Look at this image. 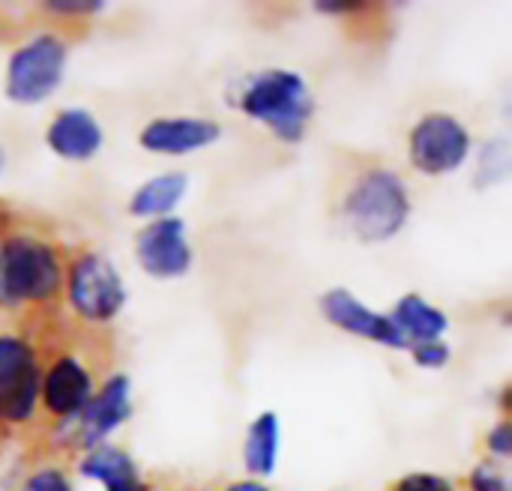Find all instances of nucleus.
<instances>
[{"label":"nucleus","instance_id":"obj_16","mask_svg":"<svg viewBox=\"0 0 512 491\" xmlns=\"http://www.w3.org/2000/svg\"><path fill=\"white\" fill-rule=\"evenodd\" d=\"M183 195H186V174L165 171L135 189V195L129 201V213L147 216V219H165L183 201Z\"/></svg>","mask_w":512,"mask_h":491},{"label":"nucleus","instance_id":"obj_7","mask_svg":"<svg viewBox=\"0 0 512 491\" xmlns=\"http://www.w3.org/2000/svg\"><path fill=\"white\" fill-rule=\"evenodd\" d=\"M42 369L36 351L21 336H0V420L27 423L39 402Z\"/></svg>","mask_w":512,"mask_h":491},{"label":"nucleus","instance_id":"obj_15","mask_svg":"<svg viewBox=\"0 0 512 491\" xmlns=\"http://www.w3.org/2000/svg\"><path fill=\"white\" fill-rule=\"evenodd\" d=\"M81 474L102 483L105 491H135L141 489L138 483V471L135 462L129 459V453H123L120 447H108L99 444L93 447L84 462H81Z\"/></svg>","mask_w":512,"mask_h":491},{"label":"nucleus","instance_id":"obj_18","mask_svg":"<svg viewBox=\"0 0 512 491\" xmlns=\"http://www.w3.org/2000/svg\"><path fill=\"white\" fill-rule=\"evenodd\" d=\"M471 491H510L504 471L495 462H483L471 471Z\"/></svg>","mask_w":512,"mask_h":491},{"label":"nucleus","instance_id":"obj_13","mask_svg":"<svg viewBox=\"0 0 512 491\" xmlns=\"http://www.w3.org/2000/svg\"><path fill=\"white\" fill-rule=\"evenodd\" d=\"M48 147L69 162H87L99 153L102 147V126L96 117L84 108H66L60 111L45 132Z\"/></svg>","mask_w":512,"mask_h":491},{"label":"nucleus","instance_id":"obj_21","mask_svg":"<svg viewBox=\"0 0 512 491\" xmlns=\"http://www.w3.org/2000/svg\"><path fill=\"white\" fill-rule=\"evenodd\" d=\"M393 491H456V486L438 474H408L396 483Z\"/></svg>","mask_w":512,"mask_h":491},{"label":"nucleus","instance_id":"obj_12","mask_svg":"<svg viewBox=\"0 0 512 491\" xmlns=\"http://www.w3.org/2000/svg\"><path fill=\"white\" fill-rule=\"evenodd\" d=\"M219 138V123L207 117H156L141 129V147L162 156H186L210 147Z\"/></svg>","mask_w":512,"mask_h":491},{"label":"nucleus","instance_id":"obj_26","mask_svg":"<svg viewBox=\"0 0 512 491\" xmlns=\"http://www.w3.org/2000/svg\"><path fill=\"white\" fill-rule=\"evenodd\" d=\"M0 168H3V150H0Z\"/></svg>","mask_w":512,"mask_h":491},{"label":"nucleus","instance_id":"obj_4","mask_svg":"<svg viewBox=\"0 0 512 491\" xmlns=\"http://www.w3.org/2000/svg\"><path fill=\"white\" fill-rule=\"evenodd\" d=\"M66 69V42L54 33L27 39L6 63V96L18 105H36L48 99Z\"/></svg>","mask_w":512,"mask_h":491},{"label":"nucleus","instance_id":"obj_6","mask_svg":"<svg viewBox=\"0 0 512 491\" xmlns=\"http://www.w3.org/2000/svg\"><path fill=\"white\" fill-rule=\"evenodd\" d=\"M468 156H471V132L459 117L447 111H432L411 126L408 159L420 174L426 177L453 174L456 168L465 165Z\"/></svg>","mask_w":512,"mask_h":491},{"label":"nucleus","instance_id":"obj_19","mask_svg":"<svg viewBox=\"0 0 512 491\" xmlns=\"http://www.w3.org/2000/svg\"><path fill=\"white\" fill-rule=\"evenodd\" d=\"M411 357L417 360V366L423 369H444L450 363V348L447 342L435 339V342H420L411 348Z\"/></svg>","mask_w":512,"mask_h":491},{"label":"nucleus","instance_id":"obj_2","mask_svg":"<svg viewBox=\"0 0 512 491\" xmlns=\"http://www.w3.org/2000/svg\"><path fill=\"white\" fill-rule=\"evenodd\" d=\"M237 105L246 117L264 123L285 144L303 141L315 114L312 90L306 87L303 75L291 69H264L249 75Z\"/></svg>","mask_w":512,"mask_h":491},{"label":"nucleus","instance_id":"obj_24","mask_svg":"<svg viewBox=\"0 0 512 491\" xmlns=\"http://www.w3.org/2000/svg\"><path fill=\"white\" fill-rule=\"evenodd\" d=\"M321 12H333V15H348V12H363L369 3H354V0H321L315 3Z\"/></svg>","mask_w":512,"mask_h":491},{"label":"nucleus","instance_id":"obj_5","mask_svg":"<svg viewBox=\"0 0 512 491\" xmlns=\"http://www.w3.org/2000/svg\"><path fill=\"white\" fill-rule=\"evenodd\" d=\"M66 297L81 321L108 324L126 303V285L108 258L84 252L66 270Z\"/></svg>","mask_w":512,"mask_h":491},{"label":"nucleus","instance_id":"obj_27","mask_svg":"<svg viewBox=\"0 0 512 491\" xmlns=\"http://www.w3.org/2000/svg\"><path fill=\"white\" fill-rule=\"evenodd\" d=\"M135 491H144V489H135Z\"/></svg>","mask_w":512,"mask_h":491},{"label":"nucleus","instance_id":"obj_11","mask_svg":"<svg viewBox=\"0 0 512 491\" xmlns=\"http://www.w3.org/2000/svg\"><path fill=\"white\" fill-rule=\"evenodd\" d=\"M321 312L333 327H339V330H345L351 336H360V339H369V342H378V345H387V348H405V339L396 330V324L390 321V315H381V312L369 309L366 303H360L345 288L327 291L324 300H321Z\"/></svg>","mask_w":512,"mask_h":491},{"label":"nucleus","instance_id":"obj_22","mask_svg":"<svg viewBox=\"0 0 512 491\" xmlns=\"http://www.w3.org/2000/svg\"><path fill=\"white\" fill-rule=\"evenodd\" d=\"M21 491H72V486H69V480H66L63 471L48 468V471L33 474V477L24 483V489Z\"/></svg>","mask_w":512,"mask_h":491},{"label":"nucleus","instance_id":"obj_10","mask_svg":"<svg viewBox=\"0 0 512 491\" xmlns=\"http://www.w3.org/2000/svg\"><path fill=\"white\" fill-rule=\"evenodd\" d=\"M129 390H132V384L126 375H111L102 384V390L93 393V399L75 417V444L78 447H84V450L99 447L105 441V435H111L132 414Z\"/></svg>","mask_w":512,"mask_h":491},{"label":"nucleus","instance_id":"obj_25","mask_svg":"<svg viewBox=\"0 0 512 491\" xmlns=\"http://www.w3.org/2000/svg\"><path fill=\"white\" fill-rule=\"evenodd\" d=\"M225 491H270L264 483H258V480H240V483H231Z\"/></svg>","mask_w":512,"mask_h":491},{"label":"nucleus","instance_id":"obj_17","mask_svg":"<svg viewBox=\"0 0 512 491\" xmlns=\"http://www.w3.org/2000/svg\"><path fill=\"white\" fill-rule=\"evenodd\" d=\"M243 459H246L249 474H255V477H270L276 471V459H279V417L273 411H264L249 426Z\"/></svg>","mask_w":512,"mask_h":491},{"label":"nucleus","instance_id":"obj_8","mask_svg":"<svg viewBox=\"0 0 512 491\" xmlns=\"http://www.w3.org/2000/svg\"><path fill=\"white\" fill-rule=\"evenodd\" d=\"M135 255L147 276L153 279H180L192 267V246L186 225L174 216L153 219L135 237Z\"/></svg>","mask_w":512,"mask_h":491},{"label":"nucleus","instance_id":"obj_14","mask_svg":"<svg viewBox=\"0 0 512 491\" xmlns=\"http://www.w3.org/2000/svg\"><path fill=\"white\" fill-rule=\"evenodd\" d=\"M390 321H393L396 330L402 333L405 345H408V342H414V345H420V342H435V339H441V336L447 333V315H444L441 309H435L432 303H426L420 294H405V297L396 303Z\"/></svg>","mask_w":512,"mask_h":491},{"label":"nucleus","instance_id":"obj_20","mask_svg":"<svg viewBox=\"0 0 512 491\" xmlns=\"http://www.w3.org/2000/svg\"><path fill=\"white\" fill-rule=\"evenodd\" d=\"M102 6L105 3H99V0H48V3H42V9L57 18H81V15L99 12Z\"/></svg>","mask_w":512,"mask_h":491},{"label":"nucleus","instance_id":"obj_23","mask_svg":"<svg viewBox=\"0 0 512 491\" xmlns=\"http://www.w3.org/2000/svg\"><path fill=\"white\" fill-rule=\"evenodd\" d=\"M486 447H489V453L492 456H498V459H507L512 453V429L510 423L504 420V423H498L492 432H489V438H486Z\"/></svg>","mask_w":512,"mask_h":491},{"label":"nucleus","instance_id":"obj_3","mask_svg":"<svg viewBox=\"0 0 512 491\" xmlns=\"http://www.w3.org/2000/svg\"><path fill=\"white\" fill-rule=\"evenodd\" d=\"M63 264L51 243L9 237L0 243V309L51 303L63 288Z\"/></svg>","mask_w":512,"mask_h":491},{"label":"nucleus","instance_id":"obj_1","mask_svg":"<svg viewBox=\"0 0 512 491\" xmlns=\"http://www.w3.org/2000/svg\"><path fill=\"white\" fill-rule=\"evenodd\" d=\"M408 216V186L393 168L369 165L348 180L342 195V219L357 240L387 243L405 228Z\"/></svg>","mask_w":512,"mask_h":491},{"label":"nucleus","instance_id":"obj_9","mask_svg":"<svg viewBox=\"0 0 512 491\" xmlns=\"http://www.w3.org/2000/svg\"><path fill=\"white\" fill-rule=\"evenodd\" d=\"M93 393H96L93 378L87 366L75 357H57L42 372L39 399L45 411L57 420H75L84 411V405L93 399Z\"/></svg>","mask_w":512,"mask_h":491}]
</instances>
